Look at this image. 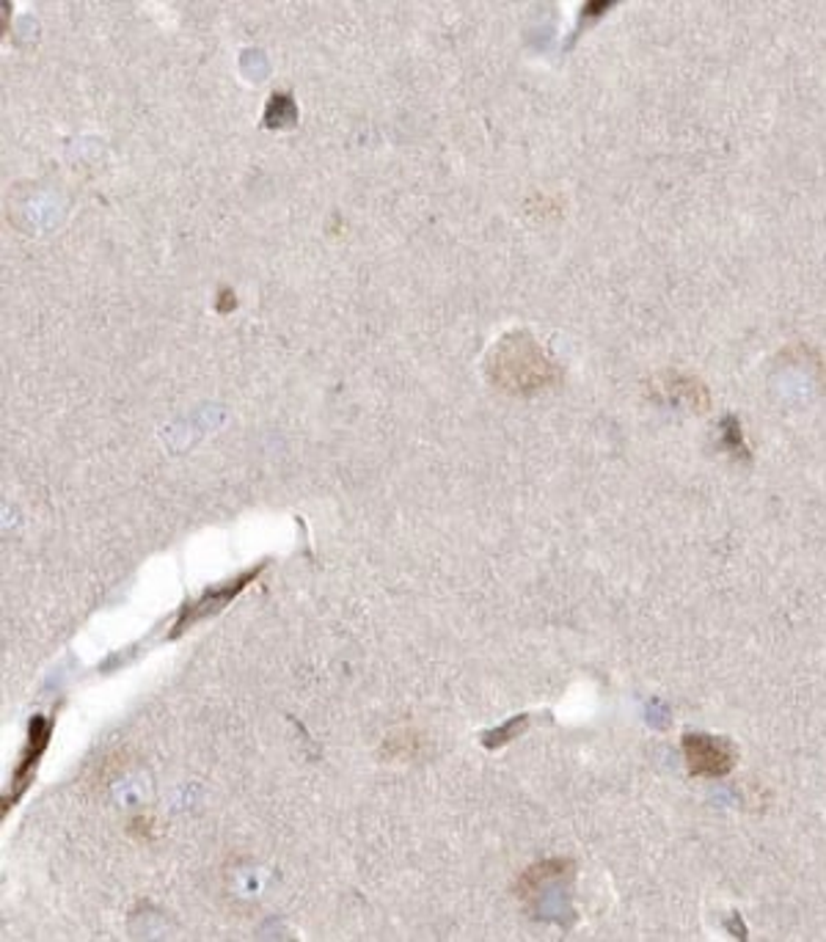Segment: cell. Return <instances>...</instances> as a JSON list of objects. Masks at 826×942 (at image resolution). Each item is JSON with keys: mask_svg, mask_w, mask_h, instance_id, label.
Returning a JSON list of instances; mask_svg holds the SVG:
<instances>
[{"mask_svg": "<svg viewBox=\"0 0 826 942\" xmlns=\"http://www.w3.org/2000/svg\"><path fill=\"white\" fill-rule=\"evenodd\" d=\"M527 723H529V717L527 714H521V717H515V719H510L508 725H504V728H499V730H493V733H488V736H496V738H482V744H485L488 749H493V747H502V744H508L510 738L513 736H518V733H521L523 728H527Z\"/></svg>", "mask_w": 826, "mask_h": 942, "instance_id": "cell-7", "label": "cell"}, {"mask_svg": "<svg viewBox=\"0 0 826 942\" xmlns=\"http://www.w3.org/2000/svg\"><path fill=\"white\" fill-rule=\"evenodd\" d=\"M262 571L259 568H254V571L237 576V579H229L224 581V585H215L209 587L201 598H196V601H188L183 609H179V618H177V628L171 631V637H179V634L185 631V628H190L194 624H199V620L209 618V615L220 612V609L226 607V604L235 601L237 596H240L243 590H246V585L252 579H257V573Z\"/></svg>", "mask_w": 826, "mask_h": 942, "instance_id": "cell-4", "label": "cell"}, {"mask_svg": "<svg viewBox=\"0 0 826 942\" xmlns=\"http://www.w3.org/2000/svg\"><path fill=\"white\" fill-rule=\"evenodd\" d=\"M298 119V108H295L293 97L289 95H273L271 102H267L265 110V125L267 127H287Z\"/></svg>", "mask_w": 826, "mask_h": 942, "instance_id": "cell-6", "label": "cell"}, {"mask_svg": "<svg viewBox=\"0 0 826 942\" xmlns=\"http://www.w3.org/2000/svg\"><path fill=\"white\" fill-rule=\"evenodd\" d=\"M488 375H491L493 386L510 394H532L557 381L551 359L523 331L504 336L493 347L491 359H488Z\"/></svg>", "mask_w": 826, "mask_h": 942, "instance_id": "cell-1", "label": "cell"}, {"mask_svg": "<svg viewBox=\"0 0 826 942\" xmlns=\"http://www.w3.org/2000/svg\"><path fill=\"white\" fill-rule=\"evenodd\" d=\"M50 736H52V719L33 717L31 725H28L26 747H22L14 772H11V785H14V788H11V794L3 796V813H9V807H14L17 799H20V796L28 791L33 775H37L39 761H42V755L48 753Z\"/></svg>", "mask_w": 826, "mask_h": 942, "instance_id": "cell-3", "label": "cell"}, {"mask_svg": "<svg viewBox=\"0 0 826 942\" xmlns=\"http://www.w3.org/2000/svg\"><path fill=\"white\" fill-rule=\"evenodd\" d=\"M684 758L695 777H725L736 766V749L708 733H686Z\"/></svg>", "mask_w": 826, "mask_h": 942, "instance_id": "cell-2", "label": "cell"}, {"mask_svg": "<svg viewBox=\"0 0 826 942\" xmlns=\"http://www.w3.org/2000/svg\"><path fill=\"white\" fill-rule=\"evenodd\" d=\"M570 863L568 860H543V863H534L518 876L515 882V895L518 899L529 901L540 893L543 887H549L551 882L562 880V874H568Z\"/></svg>", "mask_w": 826, "mask_h": 942, "instance_id": "cell-5", "label": "cell"}, {"mask_svg": "<svg viewBox=\"0 0 826 942\" xmlns=\"http://www.w3.org/2000/svg\"><path fill=\"white\" fill-rule=\"evenodd\" d=\"M155 818L153 816H138L130 822V835L138 837V841H153L155 837Z\"/></svg>", "mask_w": 826, "mask_h": 942, "instance_id": "cell-8", "label": "cell"}]
</instances>
